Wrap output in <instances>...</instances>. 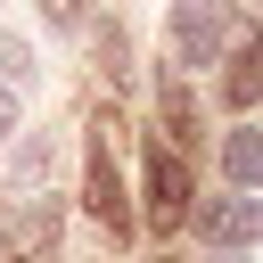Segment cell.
<instances>
[{
  "instance_id": "6da1fadb",
  "label": "cell",
  "mask_w": 263,
  "mask_h": 263,
  "mask_svg": "<svg viewBox=\"0 0 263 263\" xmlns=\"http://www.w3.org/2000/svg\"><path fill=\"white\" fill-rule=\"evenodd\" d=\"M197 238H205V247H255V238H263V189L205 197V205H197Z\"/></svg>"
},
{
  "instance_id": "7a4b0ae2",
  "label": "cell",
  "mask_w": 263,
  "mask_h": 263,
  "mask_svg": "<svg viewBox=\"0 0 263 263\" xmlns=\"http://www.w3.org/2000/svg\"><path fill=\"white\" fill-rule=\"evenodd\" d=\"M189 222V173L173 148H148V230H181Z\"/></svg>"
},
{
  "instance_id": "3957f363",
  "label": "cell",
  "mask_w": 263,
  "mask_h": 263,
  "mask_svg": "<svg viewBox=\"0 0 263 263\" xmlns=\"http://www.w3.org/2000/svg\"><path fill=\"white\" fill-rule=\"evenodd\" d=\"M82 189H90V214L107 230H132V197H123V173L107 156V140H90V164H82Z\"/></svg>"
},
{
  "instance_id": "277c9868",
  "label": "cell",
  "mask_w": 263,
  "mask_h": 263,
  "mask_svg": "<svg viewBox=\"0 0 263 263\" xmlns=\"http://www.w3.org/2000/svg\"><path fill=\"white\" fill-rule=\"evenodd\" d=\"M214 49H222V16L205 0H181L173 8V58L181 66H214Z\"/></svg>"
},
{
  "instance_id": "5b68a950",
  "label": "cell",
  "mask_w": 263,
  "mask_h": 263,
  "mask_svg": "<svg viewBox=\"0 0 263 263\" xmlns=\"http://www.w3.org/2000/svg\"><path fill=\"white\" fill-rule=\"evenodd\" d=\"M222 99H230V107H255V99H263V33H247V25H238V41H230Z\"/></svg>"
},
{
  "instance_id": "8992f818",
  "label": "cell",
  "mask_w": 263,
  "mask_h": 263,
  "mask_svg": "<svg viewBox=\"0 0 263 263\" xmlns=\"http://www.w3.org/2000/svg\"><path fill=\"white\" fill-rule=\"evenodd\" d=\"M222 173H230L238 189H263V132H255V123H238V132L222 140Z\"/></svg>"
},
{
  "instance_id": "52a82bcc",
  "label": "cell",
  "mask_w": 263,
  "mask_h": 263,
  "mask_svg": "<svg viewBox=\"0 0 263 263\" xmlns=\"http://www.w3.org/2000/svg\"><path fill=\"white\" fill-rule=\"evenodd\" d=\"M164 132H173V140H197V107H189V82H181V74L164 82Z\"/></svg>"
},
{
  "instance_id": "ba28073f",
  "label": "cell",
  "mask_w": 263,
  "mask_h": 263,
  "mask_svg": "<svg viewBox=\"0 0 263 263\" xmlns=\"http://www.w3.org/2000/svg\"><path fill=\"white\" fill-rule=\"evenodd\" d=\"M0 74H8V82H25V74H33V49H25L16 33H0Z\"/></svg>"
},
{
  "instance_id": "9c48e42d",
  "label": "cell",
  "mask_w": 263,
  "mask_h": 263,
  "mask_svg": "<svg viewBox=\"0 0 263 263\" xmlns=\"http://www.w3.org/2000/svg\"><path fill=\"white\" fill-rule=\"evenodd\" d=\"M41 16H49V25H66V33H74V25H82V16H90V8H82V0H41Z\"/></svg>"
},
{
  "instance_id": "30bf717a",
  "label": "cell",
  "mask_w": 263,
  "mask_h": 263,
  "mask_svg": "<svg viewBox=\"0 0 263 263\" xmlns=\"http://www.w3.org/2000/svg\"><path fill=\"white\" fill-rule=\"evenodd\" d=\"M0 140H16V90H0Z\"/></svg>"
},
{
  "instance_id": "8fae6325",
  "label": "cell",
  "mask_w": 263,
  "mask_h": 263,
  "mask_svg": "<svg viewBox=\"0 0 263 263\" xmlns=\"http://www.w3.org/2000/svg\"><path fill=\"white\" fill-rule=\"evenodd\" d=\"M156 263H173V255H156Z\"/></svg>"
}]
</instances>
